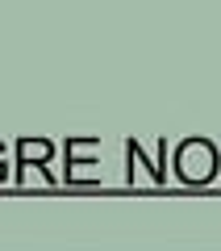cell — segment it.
Wrapping results in <instances>:
<instances>
[{"mask_svg": "<svg viewBox=\"0 0 221 251\" xmlns=\"http://www.w3.org/2000/svg\"><path fill=\"white\" fill-rule=\"evenodd\" d=\"M176 172L188 184H209L213 172H217V147L209 138H188L176 147Z\"/></svg>", "mask_w": 221, "mask_h": 251, "instance_id": "cell-1", "label": "cell"}, {"mask_svg": "<svg viewBox=\"0 0 221 251\" xmlns=\"http://www.w3.org/2000/svg\"><path fill=\"white\" fill-rule=\"evenodd\" d=\"M17 155H21V168H42V163L54 155V143L50 138H21Z\"/></svg>", "mask_w": 221, "mask_h": 251, "instance_id": "cell-2", "label": "cell"}, {"mask_svg": "<svg viewBox=\"0 0 221 251\" xmlns=\"http://www.w3.org/2000/svg\"><path fill=\"white\" fill-rule=\"evenodd\" d=\"M96 155H100V143H96V138H71V143H67V159L92 163Z\"/></svg>", "mask_w": 221, "mask_h": 251, "instance_id": "cell-3", "label": "cell"}, {"mask_svg": "<svg viewBox=\"0 0 221 251\" xmlns=\"http://www.w3.org/2000/svg\"><path fill=\"white\" fill-rule=\"evenodd\" d=\"M67 180H100V163H67Z\"/></svg>", "mask_w": 221, "mask_h": 251, "instance_id": "cell-4", "label": "cell"}, {"mask_svg": "<svg viewBox=\"0 0 221 251\" xmlns=\"http://www.w3.org/2000/svg\"><path fill=\"white\" fill-rule=\"evenodd\" d=\"M21 180H25V184H50L46 172H34V168H25V176H21Z\"/></svg>", "mask_w": 221, "mask_h": 251, "instance_id": "cell-5", "label": "cell"}, {"mask_svg": "<svg viewBox=\"0 0 221 251\" xmlns=\"http://www.w3.org/2000/svg\"><path fill=\"white\" fill-rule=\"evenodd\" d=\"M9 176V151H4V143H0V180Z\"/></svg>", "mask_w": 221, "mask_h": 251, "instance_id": "cell-6", "label": "cell"}]
</instances>
